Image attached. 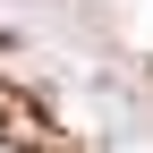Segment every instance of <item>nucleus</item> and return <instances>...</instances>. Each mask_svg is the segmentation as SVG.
<instances>
[{"mask_svg":"<svg viewBox=\"0 0 153 153\" xmlns=\"http://www.w3.org/2000/svg\"><path fill=\"white\" fill-rule=\"evenodd\" d=\"M0 145L9 153H76V136L34 102V94H17V85H0Z\"/></svg>","mask_w":153,"mask_h":153,"instance_id":"1","label":"nucleus"}]
</instances>
